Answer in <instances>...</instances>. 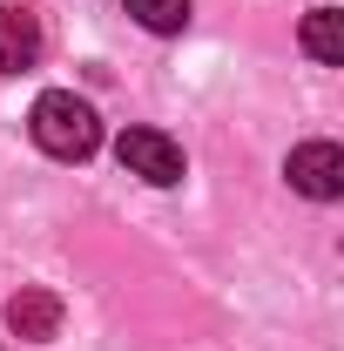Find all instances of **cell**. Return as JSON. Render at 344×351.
Segmentation results:
<instances>
[{"label":"cell","mask_w":344,"mask_h":351,"mask_svg":"<svg viewBox=\"0 0 344 351\" xmlns=\"http://www.w3.org/2000/svg\"><path fill=\"white\" fill-rule=\"evenodd\" d=\"M27 129H34V142H41L54 162H88L101 149V115L88 108L75 88H47L41 101H34V115H27Z\"/></svg>","instance_id":"cell-1"},{"label":"cell","mask_w":344,"mask_h":351,"mask_svg":"<svg viewBox=\"0 0 344 351\" xmlns=\"http://www.w3.org/2000/svg\"><path fill=\"white\" fill-rule=\"evenodd\" d=\"M7 324L41 345V338L61 331V298H54V291H14V298H7Z\"/></svg>","instance_id":"cell-5"},{"label":"cell","mask_w":344,"mask_h":351,"mask_svg":"<svg viewBox=\"0 0 344 351\" xmlns=\"http://www.w3.org/2000/svg\"><path fill=\"white\" fill-rule=\"evenodd\" d=\"M115 156H122V169H129V176L156 182V189L182 182V149H175L162 129H122V135H115Z\"/></svg>","instance_id":"cell-2"},{"label":"cell","mask_w":344,"mask_h":351,"mask_svg":"<svg viewBox=\"0 0 344 351\" xmlns=\"http://www.w3.org/2000/svg\"><path fill=\"white\" fill-rule=\"evenodd\" d=\"M304 54L324 61V68L344 61V14L338 7H310V14H304Z\"/></svg>","instance_id":"cell-6"},{"label":"cell","mask_w":344,"mask_h":351,"mask_svg":"<svg viewBox=\"0 0 344 351\" xmlns=\"http://www.w3.org/2000/svg\"><path fill=\"white\" fill-rule=\"evenodd\" d=\"M129 14L149 34H182L189 27V0H129Z\"/></svg>","instance_id":"cell-7"},{"label":"cell","mask_w":344,"mask_h":351,"mask_svg":"<svg viewBox=\"0 0 344 351\" xmlns=\"http://www.w3.org/2000/svg\"><path fill=\"white\" fill-rule=\"evenodd\" d=\"M291 189L297 196H310V203H331V196H344V149L338 142H304V149H291Z\"/></svg>","instance_id":"cell-3"},{"label":"cell","mask_w":344,"mask_h":351,"mask_svg":"<svg viewBox=\"0 0 344 351\" xmlns=\"http://www.w3.org/2000/svg\"><path fill=\"white\" fill-rule=\"evenodd\" d=\"M41 61V27L21 7H0V75H21Z\"/></svg>","instance_id":"cell-4"}]
</instances>
